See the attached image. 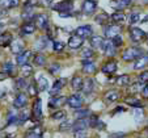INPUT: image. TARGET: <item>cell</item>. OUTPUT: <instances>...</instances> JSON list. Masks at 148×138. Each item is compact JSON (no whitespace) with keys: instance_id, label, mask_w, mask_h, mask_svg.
<instances>
[{"instance_id":"6da1fadb","label":"cell","mask_w":148,"mask_h":138,"mask_svg":"<svg viewBox=\"0 0 148 138\" xmlns=\"http://www.w3.org/2000/svg\"><path fill=\"white\" fill-rule=\"evenodd\" d=\"M140 55H143V50L140 48H129L123 51L122 59L126 62H131V61H136Z\"/></svg>"},{"instance_id":"7a4b0ae2","label":"cell","mask_w":148,"mask_h":138,"mask_svg":"<svg viewBox=\"0 0 148 138\" xmlns=\"http://www.w3.org/2000/svg\"><path fill=\"white\" fill-rule=\"evenodd\" d=\"M72 8H73L72 0H63V1L55 4V6L53 7L54 11L59 12V13H70V12L72 11Z\"/></svg>"},{"instance_id":"3957f363","label":"cell","mask_w":148,"mask_h":138,"mask_svg":"<svg viewBox=\"0 0 148 138\" xmlns=\"http://www.w3.org/2000/svg\"><path fill=\"white\" fill-rule=\"evenodd\" d=\"M101 50H102V53L105 54V55L113 57V55H115V53H117V46L113 43L112 39H105Z\"/></svg>"},{"instance_id":"277c9868","label":"cell","mask_w":148,"mask_h":138,"mask_svg":"<svg viewBox=\"0 0 148 138\" xmlns=\"http://www.w3.org/2000/svg\"><path fill=\"white\" fill-rule=\"evenodd\" d=\"M83 103H84V99H83V96H80V95H71L70 97L67 99V104L70 105L71 108H75V109H79V108L83 105Z\"/></svg>"},{"instance_id":"5b68a950","label":"cell","mask_w":148,"mask_h":138,"mask_svg":"<svg viewBox=\"0 0 148 138\" xmlns=\"http://www.w3.org/2000/svg\"><path fill=\"white\" fill-rule=\"evenodd\" d=\"M75 34L81 38H88V37H92L93 29L90 25H81L75 30Z\"/></svg>"},{"instance_id":"8992f818","label":"cell","mask_w":148,"mask_h":138,"mask_svg":"<svg viewBox=\"0 0 148 138\" xmlns=\"http://www.w3.org/2000/svg\"><path fill=\"white\" fill-rule=\"evenodd\" d=\"M32 113H33L34 121H38L39 118L42 117V100L41 99H36V100H34Z\"/></svg>"},{"instance_id":"52a82bcc","label":"cell","mask_w":148,"mask_h":138,"mask_svg":"<svg viewBox=\"0 0 148 138\" xmlns=\"http://www.w3.org/2000/svg\"><path fill=\"white\" fill-rule=\"evenodd\" d=\"M26 104H28V96L23 92H20L13 100V107L16 108V109H21V108H24Z\"/></svg>"},{"instance_id":"ba28073f","label":"cell","mask_w":148,"mask_h":138,"mask_svg":"<svg viewBox=\"0 0 148 138\" xmlns=\"http://www.w3.org/2000/svg\"><path fill=\"white\" fill-rule=\"evenodd\" d=\"M130 37H131V39L134 42H140V41H143L147 37V34L139 28H131L130 29Z\"/></svg>"},{"instance_id":"9c48e42d","label":"cell","mask_w":148,"mask_h":138,"mask_svg":"<svg viewBox=\"0 0 148 138\" xmlns=\"http://www.w3.org/2000/svg\"><path fill=\"white\" fill-rule=\"evenodd\" d=\"M81 9H83L84 13L92 14V13H95L96 9H97V4H96L95 0H85V1L83 3Z\"/></svg>"},{"instance_id":"30bf717a","label":"cell","mask_w":148,"mask_h":138,"mask_svg":"<svg viewBox=\"0 0 148 138\" xmlns=\"http://www.w3.org/2000/svg\"><path fill=\"white\" fill-rule=\"evenodd\" d=\"M64 103H66V97L54 95L53 97H50V100H49V108H59L60 105L64 104Z\"/></svg>"},{"instance_id":"8fae6325","label":"cell","mask_w":148,"mask_h":138,"mask_svg":"<svg viewBox=\"0 0 148 138\" xmlns=\"http://www.w3.org/2000/svg\"><path fill=\"white\" fill-rule=\"evenodd\" d=\"M12 42H13L12 33H9V32H4V33L0 34V48H7V46H9Z\"/></svg>"},{"instance_id":"7c38bea8","label":"cell","mask_w":148,"mask_h":138,"mask_svg":"<svg viewBox=\"0 0 148 138\" xmlns=\"http://www.w3.org/2000/svg\"><path fill=\"white\" fill-rule=\"evenodd\" d=\"M30 57H32V51H30V50H24L23 53L17 54V58H16V62H17V65H20V66H24V65H26Z\"/></svg>"},{"instance_id":"4fadbf2b","label":"cell","mask_w":148,"mask_h":138,"mask_svg":"<svg viewBox=\"0 0 148 138\" xmlns=\"http://www.w3.org/2000/svg\"><path fill=\"white\" fill-rule=\"evenodd\" d=\"M101 70H102L103 74H106V75H113V74L117 71V63H115L114 61H109V62H106L105 65H102Z\"/></svg>"},{"instance_id":"5bb4252c","label":"cell","mask_w":148,"mask_h":138,"mask_svg":"<svg viewBox=\"0 0 148 138\" xmlns=\"http://www.w3.org/2000/svg\"><path fill=\"white\" fill-rule=\"evenodd\" d=\"M132 0H113L112 8H114L115 11H122V9L130 7Z\"/></svg>"},{"instance_id":"9a60e30c","label":"cell","mask_w":148,"mask_h":138,"mask_svg":"<svg viewBox=\"0 0 148 138\" xmlns=\"http://www.w3.org/2000/svg\"><path fill=\"white\" fill-rule=\"evenodd\" d=\"M49 25V17L46 14H37L36 16V26L39 29H46Z\"/></svg>"},{"instance_id":"2e32d148","label":"cell","mask_w":148,"mask_h":138,"mask_svg":"<svg viewBox=\"0 0 148 138\" xmlns=\"http://www.w3.org/2000/svg\"><path fill=\"white\" fill-rule=\"evenodd\" d=\"M119 32H121L119 25H108L106 28H105V37H108V38H113V37L118 36Z\"/></svg>"},{"instance_id":"e0dca14e","label":"cell","mask_w":148,"mask_h":138,"mask_svg":"<svg viewBox=\"0 0 148 138\" xmlns=\"http://www.w3.org/2000/svg\"><path fill=\"white\" fill-rule=\"evenodd\" d=\"M64 84H66V79L64 78L56 79L55 82H54V84H53V88L50 90V95H53V96L56 95V93H58L62 88L64 87Z\"/></svg>"},{"instance_id":"ac0fdd59","label":"cell","mask_w":148,"mask_h":138,"mask_svg":"<svg viewBox=\"0 0 148 138\" xmlns=\"http://www.w3.org/2000/svg\"><path fill=\"white\" fill-rule=\"evenodd\" d=\"M83 43H84V38L76 36V34L75 36H71V38L68 39V46H70L71 49H79Z\"/></svg>"},{"instance_id":"d6986e66","label":"cell","mask_w":148,"mask_h":138,"mask_svg":"<svg viewBox=\"0 0 148 138\" xmlns=\"http://www.w3.org/2000/svg\"><path fill=\"white\" fill-rule=\"evenodd\" d=\"M20 6V0H0V8L11 9Z\"/></svg>"},{"instance_id":"ffe728a7","label":"cell","mask_w":148,"mask_h":138,"mask_svg":"<svg viewBox=\"0 0 148 138\" xmlns=\"http://www.w3.org/2000/svg\"><path fill=\"white\" fill-rule=\"evenodd\" d=\"M71 86H72V88L75 91H80L83 90V86H84V79L81 78L80 75H75L72 78V80H71Z\"/></svg>"},{"instance_id":"44dd1931","label":"cell","mask_w":148,"mask_h":138,"mask_svg":"<svg viewBox=\"0 0 148 138\" xmlns=\"http://www.w3.org/2000/svg\"><path fill=\"white\" fill-rule=\"evenodd\" d=\"M118 97H119V95H118V92L115 90H109L105 95H103V100L106 103H113V101H117Z\"/></svg>"},{"instance_id":"7402d4cb","label":"cell","mask_w":148,"mask_h":138,"mask_svg":"<svg viewBox=\"0 0 148 138\" xmlns=\"http://www.w3.org/2000/svg\"><path fill=\"white\" fill-rule=\"evenodd\" d=\"M88 126H89V121H88L87 118H80V120H77V121L72 125V129H73V132H76V130L87 129Z\"/></svg>"},{"instance_id":"603a6c76","label":"cell","mask_w":148,"mask_h":138,"mask_svg":"<svg viewBox=\"0 0 148 138\" xmlns=\"http://www.w3.org/2000/svg\"><path fill=\"white\" fill-rule=\"evenodd\" d=\"M37 88H38L39 92H42V91H46V88H47L49 86V82H47V79L45 78L43 75H39L38 78H37Z\"/></svg>"},{"instance_id":"cb8c5ba5","label":"cell","mask_w":148,"mask_h":138,"mask_svg":"<svg viewBox=\"0 0 148 138\" xmlns=\"http://www.w3.org/2000/svg\"><path fill=\"white\" fill-rule=\"evenodd\" d=\"M148 65V54H144V55H140L139 58L136 59V62L134 65V68H143L144 66Z\"/></svg>"},{"instance_id":"d4e9b609","label":"cell","mask_w":148,"mask_h":138,"mask_svg":"<svg viewBox=\"0 0 148 138\" xmlns=\"http://www.w3.org/2000/svg\"><path fill=\"white\" fill-rule=\"evenodd\" d=\"M115 84L119 87H126L130 84V76L129 75H119L115 78Z\"/></svg>"},{"instance_id":"484cf974","label":"cell","mask_w":148,"mask_h":138,"mask_svg":"<svg viewBox=\"0 0 148 138\" xmlns=\"http://www.w3.org/2000/svg\"><path fill=\"white\" fill-rule=\"evenodd\" d=\"M83 71L85 74H93L96 71V65L90 61H83Z\"/></svg>"},{"instance_id":"4316f807","label":"cell","mask_w":148,"mask_h":138,"mask_svg":"<svg viewBox=\"0 0 148 138\" xmlns=\"http://www.w3.org/2000/svg\"><path fill=\"white\" fill-rule=\"evenodd\" d=\"M95 90V80L93 79H87L84 80V86H83V91L85 93H90Z\"/></svg>"},{"instance_id":"83f0119b","label":"cell","mask_w":148,"mask_h":138,"mask_svg":"<svg viewBox=\"0 0 148 138\" xmlns=\"http://www.w3.org/2000/svg\"><path fill=\"white\" fill-rule=\"evenodd\" d=\"M103 41L105 39L103 38H101V37H98V36H93L92 38H90V43H92V48H95V49H102V45H103Z\"/></svg>"},{"instance_id":"f1b7e54d","label":"cell","mask_w":148,"mask_h":138,"mask_svg":"<svg viewBox=\"0 0 148 138\" xmlns=\"http://www.w3.org/2000/svg\"><path fill=\"white\" fill-rule=\"evenodd\" d=\"M36 25H34L33 23H25L23 26H21V30H23V33H25V34H33L34 32H36Z\"/></svg>"},{"instance_id":"f546056e","label":"cell","mask_w":148,"mask_h":138,"mask_svg":"<svg viewBox=\"0 0 148 138\" xmlns=\"http://www.w3.org/2000/svg\"><path fill=\"white\" fill-rule=\"evenodd\" d=\"M110 20H112L113 23H122V21H125V13H123L122 11H115L114 13L110 16Z\"/></svg>"},{"instance_id":"4dcf8cb0","label":"cell","mask_w":148,"mask_h":138,"mask_svg":"<svg viewBox=\"0 0 148 138\" xmlns=\"http://www.w3.org/2000/svg\"><path fill=\"white\" fill-rule=\"evenodd\" d=\"M12 53L13 54H20V53H23L24 51V43H23V41H14L13 42V45H12Z\"/></svg>"},{"instance_id":"1f68e13d","label":"cell","mask_w":148,"mask_h":138,"mask_svg":"<svg viewBox=\"0 0 148 138\" xmlns=\"http://www.w3.org/2000/svg\"><path fill=\"white\" fill-rule=\"evenodd\" d=\"M3 71L8 76H12V75H14V72H16V68H14V66L12 65L11 62H5L3 65Z\"/></svg>"},{"instance_id":"d6a6232c","label":"cell","mask_w":148,"mask_h":138,"mask_svg":"<svg viewBox=\"0 0 148 138\" xmlns=\"http://www.w3.org/2000/svg\"><path fill=\"white\" fill-rule=\"evenodd\" d=\"M110 17L108 16L105 12H102V13H100V14H97V16L95 17V20H96V23L97 24H100V25H103V24H106L108 23V20H109Z\"/></svg>"},{"instance_id":"836d02e7","label":"cell","mask_w":148,"mask_h":138,"mask_svg":"<svg viewBox=\"0 0 148 138\" xmlns=\"http://www.w3.org/2000/svg\"><path fill=\"white\" fill-rule=\"evenodd\" d=\"M33 63L36 66H39V67H41V66H43L46 63V58L42 55V54H36L33 58Z\"/></svg>"},{"instance_id":"e575fe53","label":"cell","mask_w":148,"mask_h":138,"mask_svg":"<svg viewBox=\"0 0 148 138\" xmlns=\"http://www.w3.org/2000/svg\"><path fill=\"white\" fill-rule=\"evenodd\" d=\"M126 103H127L129 105H132V107H135V108H142V103H140L136 97H132V96H130V97H126Z\"/></svg>"},{"instance_id":"d590c367","label":"cell","mask_w":148,"mask_h":138,"mask_svg":"<svg viewBox=\"0 0 148 138\" xmlns=\"http://www.w3.org/2000/svg\"><path fill=\"white\" fill-rule=\"evenodd\" d=\"M51 118L53 120H59V121H63L66 118V112L64 110H56V112H54L53 115H51Z\"/></svg>"},{"instance_id":"8d00e7d4","label":"cell","mask_w":148,"mask_h":138,"mask_svg":"<svg viewBox=\"0 0 148 138\" xmlns=\"http://www.w3.org/2000/svg\"><path fill=\"white\" fill-rule=\"evenodd\" d=\"M28 92H29L30 96H36L37 92H39L38 88H37V83H33V82L29 83L28 84Z\"/></svg>"},{"instance_id":"74e56055","label":"cell","mask_w":148,"mask_h":138,"mask_svg":"<svg viewBox=\"0 0 148 138\" xmlns=\"http://www.w3.org/2000/svg\"><path fill=\"white\" fill-rule=\"evenodd\" d=\"M29 120V112L28 110H23L18 113V124H24L25 121Z\"/></svg>"},{"instance_id":"f35d334b","label":"cell","mask_w":148,"mask_h":138,"mask_svg":"<svg viewBox=\"0 0 148 138\" xmlns=\"http://www.w3.org/2000/svg\"><path fill=\"white\" fill-rule=\"evenodd\" d=\"M93 54H95V51H93L90 48H85L83 51H81V57H83L84 59H89V58H92Z\"/></svg>"},{"instance_id":"ab89813d","label":"cell","mask_w":148,"mask_h":138,"mask_svg":"<svg viewBox=\"0 0 148 138\" xmlns=\"http://www.w3.org/2000/svg\"><path fill=\"white\" fill-rule=\"evenodd\" d=\"M32 74H33V67H32L30 65H24L23 66V75L25 76V78H28V76H30Z\"/></svg>"},{"instance_id":"60d3db41","label":"cell","mask_w":148,"mask_h":138,"mask_svg":"<svg viewBox=\"0 0 148 138\" xmlns=\"http://www.w3.org/2000/svg\"><path fill=\"white\" fill-rule=\"evenodd\" d=\"M88 115H89V110L88 109H79V110L75 112V116H76L77 120H80V118H85Z\"/></svg>"},{"instance_id":"b9f144b4","label":"cell","mask_w":148,"mask_h":138,"mask_svg":"<svg viewBox=\"0 0 148 138\" xmlns=\"http://www.w3.org/2000/svg\"><path fill=\"white\" fill-rule=\"evenodd\" d=\"M46 43H47V39L46 38H39L36 42V48L37 50H43L46 48Z\"/></svg>"},{"instance_id":"7bdbcfd3","label":"cell","mask_w":148,"mask_h":138,"mask_svg":"<svg viewBox=\"0 0 148 138\" xmlns=\"http://www.w3.org/2000/svg\"><path fill=\"white\" fill-rule=\"evenodd\" d=\"M24 87H28V83H26L24 79H17L16 83H14V88H16V90H23Z\"/></svg>"},{"instance_id":"ee69618b","label":"cell","mask_w":148,"mask_h":138,"mask_svg":"<svg viewBox=\"0 0 148 138\" xmlns=\"http://www.w3.org/2000/svg\"><path fill=\"white\" fill-rule=\"evenodd\" d=\"M59 70H60V66L58 65V63H53V65L49 66V72L51 74V75H55V74L59 72Z\"/></svg>"},{"instance_id":"f6af8a7d","label":"cell","mask_w":148,"mask_h":138,"mask_svg":"<svg viewBox=\"0 0 148 138\" xmlns=\"http://www.w3.org/2000/svg\"><path fill=\"white\" fill-rule=\"evenodd\" d=\"M53 48L56 53H60V51H63V49H64V43L62 42V41H54Z\"/></svg>"},{"instance_id":"bcb514c9","label":"cell","mask_w":148,"mask_h":138,"mask_svg":"<svg viewBox=\"0 0 148 138\" xmlns=\"http://www.w3.org/2000/svg\"><path fill=\"white\" fill-rule=\"evenodd\" d=\"M41 0H26L25 4H24V8H34L39 4Z\"/></svg>"},{"instance_id":"7dc6e473","label":"cell","mask_w":148,"mask_h":138,"mask_svg":"<svg viewBox=\"0 0 148 138\" xmlns=\"http://www.w3.org/2000/svg\"><path fill=\"white\" fill-rule=\"evenodd\" d=\"M139 21H140V14L138 13V12H132L131 16H130V24L134 25V24L139 23Z\"/></svg>"},{"instance_id":"c3c4849f","label":"cell","mask_w":148,"mask_h":138,"mask_svg":"<svg viewBox=\"0 0 148 138\" xmlns=\"http://www.w3.org/2000/svg\"><path fill=\"white\" fill-rule=\"evenodd\" d=\"M138 79H139V82L143 83V84H144V83H148V71H143Z\"/></svg>"},{"instance_id":"681fc988","label":"cell","mask_w":148,"mask_h":138,"mask_svg":"<svg viewBox=\"0 0 148 138\" xmlns=\"http://www.w3.org/2000/svg\"><path fill=\"white\" fill-rule=\"evenodd\" d=\"M143 88H144V87H143V83L138 82V83H135V84L132 86L131 88H130V91H131L132 93H135V92H138L139 90H143Z\"/></svg>"},{"instance_id":"f907efd6","label":"cell","mask_w":148,"mask_h":138,"mask_svg":"<svg viewBox=\"0 0 148 138\" xmlns=\"http://www.w3.org/2000/svg\"><path fill=\"white\" fill-rule=\"evenodd\" d=\"M75 138H87V130L85 129L76 130L75 132Z\"/></svg>"},{"instance_id":"816d5d0a","label":"cell","mask_w":148,"mask_h":138,"mask_svg":"<svg viewBox=\"0 0 148 138\" xmlns=\"http://www.w3.org/2000/svg\"><path fill=\"white\" fill-rule=\"evenodd\" d=\"M112 41H113V43H114V45L117 46V48H118V46H121V45L123 43V39H122V37H121V36H115V37H113Z\"/></svg>"},{"instance_id":"f5cc1de1","label":"cell","mask_w":148,"mask_h":138,"mask_svg":"<svg viewBox=\"0 0 148 138\" xmlns=\"http://www.w3.org/2000/svg\"><path fill=\"white\" fill-rule=\"evenodd\" d=\"M143 97H144V99H148V83H147V84H145L144 86V88H143Z\"/></svg>"},{"instance_id":"db71d44e","label":"cell","mask_w":148,"mask_h":138,"mask_svg":"<svg viewBox=\"0 0 148 138\" xmlns=\"http://www.w3.org/2000/svg\"><path fill=\"white\" fill-rule=\"evenodd\" d=\"M72 125H73V124H71V122L66 121L64 124H62V125H60V128H62V129H68V128L71 129V128H72Z\"/></svg>"},{"instance_id":"11a10c76","label":"cell","mask_w":148,"mask_h":138,"mask_svg":"<svg viewBox=\"0 0 148 138\" xmlns=\"http://www.w3.org/2000/svg\"><path fill=\"white\" fill-rule=\"evenodd\" d=\"M135 117H136V120L139 121V118L142 117V110H140V109H136V110H135Z\"/></svg>"},{"instance_id":"9f6ffc18","label":"cell","mask_w":148,"mask_h":138,"mask_svg":"<svg viewBox=\"0 0 148 138\" xmlns=\"http://www.w3.org/2000/svg\"><path fill=\"white\" fill-rule=\"evenodd\" d=\"M125 110H126V109H125V108H123V107H118L117 109H115L113 113H114V115H115V113H121V112H125Z\"/></svg>"},{"instance_id":"6f0895ef","label":"cell","mask_w":148,"mask_h":138,"mask_svg":"<svg viewBox=\"0 0 148 138\" xmlns=\"http://www.w3.org/2000/svg\"><path fill=\"white\" fill-rule=\"evenodd\" d=\"M7 76H8V75H7V74L4 72V71H0V82H1V80H4V79H5Z\"/></svg>"},{"instance_id":"680465c9","label":"cell","mask_w":148,"mask_h":138,"mask_svg":"<svg viewBox=\"0 0 148 138\" xmlns=\"http://www.w3.org/2000/svg\"><path fill=\"white\" fill-rule=\"evenodd\" d=\"M110 138H125V134H121V133H117V134H113Z\"/></svg>"},{"instance_id":"91938a15","label":"cell","mask_w":148,"mask_h":138,"mask_svg":"<svg viewBox=\"0 0 148 138\" xmlns=\"http://www.w3.org/2000/svg\"><path fill=\"white\" fill-rule=\"evenodd\" d=\"M51 3H53V0H43V4H45L46 7H50Z\"/></svg>"},{"instance_id":"94428289","label":"cell","mask_w":148,"mask_h":138,"mask_svg":"<svg viewBox=\"0 0 148 138\" xmlns=\"http://www.w3.org/2000/svg\"><path fill=\"white\" fill-rule=\"evenodd\" d=\"M3 14H5V12L3 11V8H0V16H3Z\"/></svg>"},{"instance_id":"6125c7cd","label":"cell","mask_w":148,"mask_h":138,"mask_svg":"<svg viewBox=\"0 0 148 138\" xmlns=\"http://www.w3.org/2000/svg\"><path fill=\"white\" fill-rule=\"evenodd\" d=\"M145 39H147V43H148V34H147V37H145Z\"/></svg>"},{"instance_id":"be15d7a7","label":"cell","mask_w":148,"mask_h":138,"mask_svg":"<svg viewBox=\"0 0 148 138\" xmlns=\"http://www.w3.org/2000/svg\"><path fill=\"white\" fill-rule=\"evenodd\" d=\"M0 28H1V24H0Z\"/></svg>"},{"instance_id":"e7e4bbea","label":"cell","mask_w":148,"mask_h":138,"mask_svg":"<svg viewBox=\"0 0 148 138\" xmlns=\"http://www.w3.org/2000/svg\"><path fill=\"white\" fill-rule=\"evenodd\" d=\"M38 138H42V137H38Z\"/></svg>"}]
</instances>
